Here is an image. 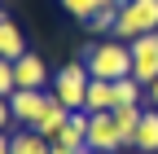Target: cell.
I'll return each instance as SVG.
<instances>
[{
    "mask_svg": "<svg viewBox=\"0 0 158 154\" xmlns=\"http://www.w3.org/2000/svg\"><path fill=\"white\" fill-rule=\"evenodd\" d=\"M84 66L92 79H123V75H132V44L123 40H92L84 49Z\"/></svg>",
    "mask_w": 158,
    "mask_h": 154,
    "instance_id": "6da1fadb",
    "label": "cell"
},
{
    "mask_svg": "<svg viewBox=\"0 0 158 154\" xmlns=\"http://www.w3.org/2000/svg\"><path fill=\"white\" fill-rule=\"evenodd\" d=\"M88 84H92V75H88V66H84V57H79V62H66L62 71L53 75V97L62 101L66 110H84Z\"/></svg>",
    "mask_w": 158,
    "mask_h": 154,
    "instance_id": "7a4b0ae2",
    "label": "cell"
},
{
    "mask_svg": "<svg viewBox=\"0 0 158 154\" xmlns=\"http://www.w3.org/2000/svg\"><path fill=\"white\" fill-rule=\"evenodd\" d=\"M145 31H158V0H127L118 9V22H114V35L118 40H136Z\"/></svg>",
    "mask_w": 158,
    "mask_h": 154,
    "instance_id": "3957f363",
    "label": "cell"
},
{
    "mask_svg": "<svg viewBox=\"0 0 158 154\" xmlns=\"http://www.w3.org/2000/svg\"><path fill=\"white\" fill-rule=\"evenodd\" d=\"M132 79H141L145 88L158 79V31H145L132 40Z\"/></svg>",
    "mask_w": 158,
    "mask_h": 154,
    "instance_id": "277c9868",
    "label": "cell"
},
{
    "mask_svg": "<svg viewBox=\"0 0 158 154\" xmlns=\"http://www.w3.org/2000/svg\"><path fill=\"white\" fill-rule=\"evenodd\" d=\"M48 101H53V92H44V88H13V97H9V106H13V123L35 128L40 114L48 110Z\"/></svg>",
    "mask_w": 158,
    "mask_h": 154,
    "instance_id": "5b68a950",
    "label": "cell"
},
{
    "mask_svg": "<svg viewBox=\"0 0 158 154\" xmlns=\"http://www.w3.org/2000/svg\"><path fill=\"white\" fill-rule=\"evenodd\" d=\"M118 145H123V137H118V128H114V114H92L88 119V150H101V154H114Z\"/></svg>",
    "mask_w": 158,
    "mask_h": 154,
    "instance_id": "8992f818",
    "label": "cell"
},
{
    "mask_svg": "<svg viewBox=\"0 0 158 154\" xmlns=\"http://www.w3.org/2000/svg\"><path fill=\"white\" fill-rule=\"evenodd\" d=\"M13 79H18V88H48V66H44V57L27 49V53L13 62Z\"/></svg>",
    "mask_w": 158,
    "mask_h": 154,
    "instance_id": "52a82bcc",
    "label": "cell"
},
{
    "mask_svg": "<svg viewBox=\"0 0 158 154\" xmlns=\"http://www.w3.org/2000/svg\"><path fill=\"white\" fill-rule=\"evenodd\" d=\"M114 106H118L114 84H110V79H92V84H88V97H84V110H88V114H106V110H114Z\"/></svg>",
    "mask_w": 158,
    "mask_h": 154,
    "instance_id": "ba28073f",
    "label": "cell"
},
{
    "mask_svg": "<svg viewBox=\"0 0 158 154\" xmlns=\"http://www.w3.org/2000/svg\"><path fill=\"white\" fill-rule=\"evenodd\" d=\"M132 150H141V154H158V106L141 114V128H136V137H132Z\"/></svg>",
    "mask_w": 158,
    "mask_h": 154,
    "instance_id": "9c48e42d",
    "label": "cell"
},
{
    "mask_svg": "<svg viewBox=\"0 0 158 154\" xmlns=\"http://www.w3.org/2000/svg\"><path fill=\"white\" fill-rule=\"evenodd\" d=\"M27 53V35L18 31V22H0V57H5V62H18V57Z\"/></svg>",
    "mask_w": 158,
    "mask_h": 154,
    "instance_id": "30bf717a",
    "label": "cell"
},
{
    "mask_svg": "<svg viewBox=\"0 0 158 154\" xmlns=\"http://www.w3.org/2000/svg\"><path fill=\"white\" fill-rule=\"evenodd\" d=\"M66 119H70V110H66L62 101L53 97V101H48V110L40 114V123H35V132H40V137H48V141H57V132L66 128Z\"/></svg>",
    "mask_w": 158,
    "mask_h": 154,
    "instance_id": "8fae6325",
    "label": "cell"
},
{
    "mask_svg": "<svg viewBox=\"0 0 158 154\" xmlns=\"http://www.w3.org/2000/svg\"><path fill=\"white\" fill-rule=\"evenodd\" d=\"M9 154H53V141H48V137H40L35 128H22V132H13Z\"/></svg>",
    "mask_w": 158,
    "mask_h": 154,
    "instance_id": "7c38bea8",
    "label": "cell"
},
{
    "mask_svg": "<svg viewBox=\"0 0 158 154\" xmlns=\"http://www.w3.org/2000/svg\"><path fill=\"white\" fill-rule=\"evenodd\" d=\"M114 114V128H118V137H123V145H132V137H136V128H141V106H114L110 110Z\"/></svg>",
    "mask_w": 158,
    "mask_h": 154,
    "instance_id": "4fadbf2b",
    "label": "cell"
},
{
    "mask_svg": "<svg viewBox=\"0 0 158 154\" xmlns=\"http://www.w3.org/2000/svg\"><path fill=\"white\" fill-rule=\"evenodd\" d=\"M141 79H132V75H123V79H114V97H118V106H141Z\"/></svg>",
    "mask_w": 158,
    "mask_h": 154,
    "instance_id": "5bb4252c",
    "label": "cell"
},
{
    "mask_svg": "<svg viewBox=\"0 0 158 154\" xmlns=\"http://www.w3.org/2000/svg\"><path fill=\"white\" fill-rule=\"evenodd\" d=\"M110 0H62V9L70 13V18H79V22H88V18L97 13V9H106Z\"/></svg>",
    "mask_w": 158,
    "mask_h": 154,
    "instance_id": "9a60e30c",
    "label": "cell"
},
{
    "mask_svg": "<svg viewBox=\"0 0 158 154\" xmlns=\"http://www.w3.org/2000/svg\"><path fill=\"white\" fill-rule=\"evenodd\" d=\"M114 22H118V5L110 0V5H106V9H97L84 27H88V31H114Z\"/></svg>",
    "mask_w": 158,
    "mask_h": 154,
    "instance_id": "2e32d148",
    "label": "cell"
},
{
    "mask_svg": "<svg viewBox=\"0 0 158 154\" xmlns=\"http://www.w3.org/2000/svg\"><path fill=\"white\" fill-rule=\"evenodd\" d=\"M13 88H18V79H13V62L0 57V97H13Z\"/></svg>",
    "mask_w": 158,
    "mask_h": 154,
    "instance_id": "e0dca14e",
    "label": "cell"
},
{
    "mask_svg": "<svg viewBox=\"0 0 158 154\" xmlns=\"http://www.w3.org/2000/svg\"><path fill=\"white\" fill-rule=\"evenodd\" d=\"M9 123H13V106L9 97H0V132H9Z\"/></svg>",
    "mask_w": 158,
    "mask_h": 154,
    "instance_id": "ac0fdd59",
    "label": "cell"
},
{
    "mask_svg": "<svg viewBox=\"0 0 158 154\" xmlns=\"http://www.w3.org/2000/svg\"><path fill=\"white\" fill-rule=\"evenodd\" d=\"M9 145H13V132H0V154H9Z\"/></svg>",
    "mask_w": 158,
    "mask_h": 154,
    "instance_id": "d6986e66",
    "label": "cell"
},
{
    "mask_svg": "<svg viewBox=\"0 0 158 154\" xmlns=\"http://www.w3.org/2000/svg\"><path fill=\"white\" fill-rule=\"evenodd\" d=\"M145 92H149V101H154V106H158V79H154V84H149V88H145Z\"/></svg>",
    "mask_w": 158,
    "mask_h": 154,
    "instance_id": "ffe728a7",
    "label": "cell"
},
{
    "mask_svg": "<svg viewBox=\"0 0 158 154\" xmlns=\"http://www.w3.org/2000/svg\"><path fill=\"white\" fill-rule=\"evenodd\" d=\"M79 154H101V150H88V145H84V150H79Z\"/></svg>",
    "mask_w": 158,
    "mask_h": 154,
    "instance_id": "44dd1931",
    "label": "cell"
},
{
    "mask_svg": "<svg viewBox=\"0 0 158 154\" xmlns=\"http://www.w3.org/2000/svg\"><path fill=\"white\" fill-rule=\"evenodd\" d=\"M114 5H118V9H123V5H127V0H114Z\"/></svg>",
    "mask_w": 158,
    "mask_h": 154,
    "instance_id": "7402d4cb",
    "label": "cell"
},
{
    "mask_svg": "<svg viewBox=\"0 0 158 154\" xmlns=\"http://www.w3.org/2000/svg\"><path fill=\"white\" fill-rule=\"evenodd\" d=\"M0 22H5V13H0Z\"/></svg>",
    "mask_w": 158,
    "mask_h": 154,
    "instance_id": "603a6c76",
    "label": "cell"
}]
</instances>
